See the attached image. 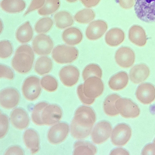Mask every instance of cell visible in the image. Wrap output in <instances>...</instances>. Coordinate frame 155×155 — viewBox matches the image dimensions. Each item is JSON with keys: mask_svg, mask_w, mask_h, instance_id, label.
<instances>
[{"mask_svg": "<svg viewBox=\"0 0 155 155\" xmlns=\"http://www.w3.org/2000/svg\"><path fill=\"white\" fill-rule=\"evenodd\" d=\"M129 78L127 73L121 71L113 75L110 78L108 85L112 90L117 91L124 88L128 82Z\"/></svg>", "mask_w": 155, "mask_h": 155, "instance_id": "obj_21", "label": "cell"}, {"mask_svg": "<svg viewBox=\"0 0 155 155\" xmlns=\"http://www.w3.org/2000/svg\"><path fill=\"white\" fill-rule=\"evenodd\" d=\"M95 17V14L92 9L85 8L78 12L74 18L79 23L87 24L93 20Z\"/></svg>", "mask_w": 155, "mask_h": 155, "instance_id": "obj_32", "label": "cell"}, {"mask_svg": "<svg viewBox=\"0 0 155 155\" xmlns=\"http://www.w3.org/2000/svg\"><path fill=\"white\" fill-rule=\"evenodd\" d=\"M116 107L121 116L125 118H135L140 114L138 105L129 99L120 98L116 102Z\"/></svg>", "mask_w": 155, "mask_h": 155, "instance_id": "obj_6", "label": "cell"}, {"mask_svg": "<svg viewBox=\"0 0 155 155\" xmlns=\"http://www.w3.org/2000/svg\"><path fill=\"white\" fill-rule=\"evenodd\" d=\"M45 1V0H32L24 15L41 7L44 4Z\"/></svg>", "mask_w": 155, "mask_h": 155, "instance_id": "obj_40", "label": "cell"}, {"mask_svg": "<svg viewBox=\"0 0 155 155\" xmlns=\"http://www.w3.org/2000/svg\"><path fill=\"white\" fill-rule=\"evenodd\" d=\"M102 75V70L98 65L91 64L87 66L82 73L84 80H85L89 77L95 76L101 78Z\"/></svg>", "mask_w": 155, "mask_h": 155, "instance_id": "obj_33", "label": "cell"}, {"mask_svg": "<svg viewBox=\"0 0 155 155\" xmlns=\"http://www.w3.org/2000/svg\"><path fill=\"white\" fill-rule=\"evenodd\" d=\"M8 127V121L7 116L0 114V138L3 137L7 131Z\"/></svg>", "mask_w": 155, "mask_h": 155, "instance_id": "obj_38", "label": "cell"}, {"mask_svg": "<svg viewBox=\"0 0 155 155\" xmlns=\"http://www.w3.org/2000/svg\"><path fill=\"white\" fill-rule=\"evenodd\" d=\"M63 41L67 44L74 45L79 44L83 39L81 31L75 27H71L64 31L62 34Z\"/></svg>", "mask_w": 155, "mask_h": 155, "instance_id": "obj_22", "label": "cell"}, {"mask_svg": "<svg viewBox=\"0 0 155 155\" xmlns=\"http://www.w3.org/2000/svg\"><path fill=\"white\" fill-rule=\"evenodd\" d=\"M107 29L106 23L102 20H97L91 23L86 31L87 38L91 40H95L101 38Z\"/></svg>", "mask_w": 155, "mask_h": 155, "instance_id": "obj_17", "label": "cell"}, {"mask_svg": "<svg viewBox=\"0 0 155 155\" xmlns=\"http://www.w3.org/2000/svg\"><path fill=\"white\" fill-rule=\"evenodd\" d=\"M20 99L19 93L15 89L11 87L5 88L0 93V104L4 108L11 109L18 104Z\"/></svg>", "mask_w": 155, "mask_h": 155, "instance_id": "obj_13", "label": "cell"}, {"mask_svg": "<svg viewBox=\"0 0 155 155\" xmlns=\"http://www.w3.org/2000/svg\"><path fill=\"white\" fill-rule=\"evenodd\" d=\"M150 71L146 64H141L134 66L130 70L129 75L131 81L135 84H139L149 76Z\"/></svg>", "mask_w": 155, "mask_h": 155, "instance_id": "obj_19", "label": "cell"}, {"mask_svg": "<svg viewBox=\"0 0 155 155\" xmlns=\"http://www.w3.org/2000/svg\"><path fill=\"white\" fill-rule=\"evenodd\" d=\"M0 78H5L10 80L13 78L14 73L11 68L5 65L2 64H0Z\"/></svg>", "mask_w": 155, "mask_h": 155, "instance_id": "obj_39", "label": "cell"}, {"mask_svg": "<svg viewBox=\"0 0 155 155\" xmlns=\"http://www.w3.org/2000/svg\"><path fill=\"white\" fill-rule=\"evenodd\" d=\"M60 5L59 0H46L43 6L38 11L41 15H46L53 13L59 8Z\"/></svg>", "mask_w": 155, "mask_h": 155, "instance_id": "obj_31", "label": "cell"}, {"mask_svg": "<svg viewBox=\"0 0 155 155\" xmlns=\"http://www.w3.org/2000/svg\"><path fill=\"white\" fill-rule=\"evenodd\" d=\"M153 143H155V138L154 139V140H153Z\"/></svg>", "mask_w": 155, "mask_h": 155, "instance_id": "obj_45", "label": "cell"}, {"mask_svg": "<svg viewBox=\"0 0 155 155\" xmlns=\"http://www.w3.org/2000/svg\"><path fill=\"white\" fill-rule=\"evenodd\" d=\"M96 147L91 143L79 141L74 145L73 155H94L97 152Z\"/></svg>", "mask_w": 155, "mask_h": 155, "instance_id": "obj_25", "label": "cell"}, {"mask_svg": "<svg viewBox=\"0 0 155 155\" xmlns=\"http://www.w3.org/2000/svg\"><path fill=\"white\" fill-rule=\"evenodd\" d=\"M83 4L86 7L91 8L96 5L101 0H81Z\"/></svg>", "mask_w": 155, "mask_h": 155, "instance_id": "obj_43", "label": "cell"}, {"mask_svg": "<svg viewBox=\"0 0 155 155\" xmlns=\"http://www.w3.org/2000/svg\"><path fill=\"white\" fill-rule=\"evenodd\" d=\"M22 150L20 147L15 146L9 148L5 152V155L23 154Z\"/></svg>", "mask_w": 155, "mask_h": 155, "instance_id": "obj_42", "label": "cell"}, {"mask_svg": "<svg viewBox=\"0 0 155 155\" xmlns=\"http://www.w3.org/2000/svg\"><path fill=\"white\" fill-rule=\"evenodd\" d=\"M48 105L46 102H41L34 107L32 113L31 118L33 123L36 125H43L41 120V115L44 108Z\"/></svg>", "mask_w": 155, "mask_h": 155, "instance_id": "obj_36", "label": "cell"}, {"mask_svg": "<svg viewBox=\"0 0 155 155\" xmlns=\"http://www.w3.org/2000/svg\"><path fill=\"white\" fill-rule=\"evenodd\" d=\"M112 130L111 126L109 122L102 121L95 125L91 134V139L95 144H99L106 141L110 137Z\"/></svg>", "mask_w": 155, "mask_h": 155, "instance_id": "obj_10", "label": "cell"}, {"mask_svg": "<svg viewBox=\"0 0 155 155\" xmlns=\"http://www.w3.org/2000/svg\"><path fill=\"white\" fill-rule=\"evenodd\" d=\"M115 59L117 64L120 67L128 68L131 66L134 63L135 54L129 47H121L116 52Z\"/></svg>", "mask_w": 155, "mask_h": 155, "instance_id": "obj_16", "label": "cell"}, {"mask_svg": "<svg viewBox=\"0 0 155 155\" xmlns=\"http://www.w3.org/2000/svg\"><path fill=\"white\" fill-rule=\"evenodd\" d=\"M135 14L141 21L155 22V0H134Z\"/></svg>", "mask_w": 155, "mask_h": 155, "instance_id": "obj_3", "label": "cell"}, {"mask_svg": "<svg viewBox=\"0 0 155 155\" xmlns=\"http://www.w3.org/2000/svg\"><path fill=\"white\" fill-rule=\"evenodd\" d=\"M10 119L13 126L19 130L25 129L29 124V119L27 112L20 108H17L13 110Z\"/></svg>", "mask_w": 155, "mask_h": 155, "instance_id": "obj_18", "label": "cell"}, {"mask_svg": "<svg viewBox=\"0 0 155 155\" xmlns=\"http://www.w3.org/2000/svg\"><path fill=\"white\" fill-rule=\"evenodd\" d=\"M78 55V51L74 47L64 45H58L53 50L52 56L58 63H70L75 60Z\"/></svg>", "mask_w": 155, "mask_h": 155, "instance_id": "obj_5", "label": "cell"}, {"mask_svg": "<svg viewBox=\"0 0 155 155\" xmlns=\"http://www.w3.org/2000/svg\"><path fill=\"white\" fill-rule=\"evenodd\" d=\"M23 139L26 147L32 154L38 152L39 148V139L38 134L35 130L31 129L26 130Z\"/></svg>", "mask_w": 155, "mask_h": 155, "instance_id": "obj_20", "label": "cell"}, {"mask_svg": "<svg viewBox=\"0 0 155 155\" xmlns=\"http://www.w3.org/2000/svg\"><path fill=\"white\" fill-rule=\"evenodd\" d=\"M96 120L95 114L91 108L84 106L79 107L71 124V135L77 139L86 138L90 134Z\"/></svg>", "mask_w": 155, "mask_h": 155, "instance_id": "obj_1", "label": "cell"}, {"mask_svg": "<svg viewBox=\"0 0 155 155\" xmlns=\"http://www.w3.org/2000/svg\"><path fill=\"white\" fill-rule=\"evenodd\" d=\"M33 50L39 55H47L51 52L54 47L53 42L51 38L44 34L36 36L32 43Z\"/></svg>", "mask_w": 155, "mask_h": 155, "instance_id": "obj_9", "label": "cell"}, {"mask_svg": "<svg viewBox=\"0 0 155 155\" xmlns=\"http://www.w3.org/2000/svg\"><path fill=\"white\" fill-rule=\"evenodd\" d=\"M131 134V129L129 125L124 123L119 124L112 130L111 142L115 146H124L130 140Z\"/></svg>", "mask_w": 155, "mask_h": 155, "instance_id": "obj_8", "label": "cell"}, {"mask_svg": "<svg viewBox=\"0 0 155 155\" xmlns=\"http://www.w3.org/2000/svg\"><path fill=\"white\" fill-rule=\"evenodd\" d=\"M87 98L95 99L102 94L104 85L101 78L92 76L87 78L83 84L78 87Z\"/></svg>", "mask_w": 155, "mask_h": 155, "instance_id": "obj_4", "label": "cell"}, {"mask_svg": "<svg viewBox=\"0 0 155 155\" xmlns=\"http://www.w3.org/2000/svg\"><path fill=\"white\" fill-rule=\"evenodd\" d=\"M124 38L125 34L122 30L113 28L107 33L105 39L107 45L111 47H116L121 44Z\"/></svg>", "mask_w": 155, "mask_h": 155, "instance_id": "obj_23", "label": "cell"}, {"mask_svg": "<svg viewBox=\"0 0 155 155\" xmlns=\"http://www.w3.org/2000/svg\"><path fill=\"white\" fill-rule=\"evenodd\" d=\"M137 100L144 104H148L155 99V87L152 84L145 83L140 84L136 92Z\"/></svg>", "mask_w": 155, "mask_h": 155, "instance_id": "obj_14", "label": "cell"}, {"mask_svg": "<svg viewBox=\"0 0 155 155\" xmlns=\"http://www.w3.org/2000/svg\"><path fill=\"white\" fill-rule=\"evenodd\" d=\"M13 51L11 43L8 40H3L0 42V57L5 59L9 57Z\"/></svg>", "mask_w": 155, "mask_h": 155, "instance_id": "obj_37", "label": "cell"}, {"mask_svg": "<svg viewBox=\"0 0 155 155\" xmlns=\"http://www.w3.org/2000/svg\"><path fill=\"white\" fill-rule=\"evenodd\" d=\"M22 90L24 96L27 100L33 101L37 99L41 91L39 78L35 76L27 78L23 84Z\"/></svg>", "mask_w": 155, "mask_h": 155, "instance_id": "obj_7", "label": "cell"}, {"mask_svg": "<svg viewBox=\"0 0 155 155\" xmlns=\"http://www.w3.org/2000/svg\"><path fill=\"white\" fill-rule=\"evenodd\" d=\"M34 59V54L31 47L21 45L16 50L12 61L13 68L21 74H26L31 69Z\"/></svg>", "mask_w": 155, "mask_h": 155, "instance_id": "obj_2", "label": "cell"}, {"mask_svg": "<svg viewBox=\"0 0 155 155\" xmlns=\"http://www.w3.org/2000/svg\"><path fill=\"white\" fill-rule=\"evenodd\" d=\"M40 84L44 89L49 92L55 91L58 87V83L54 77L49 75L43 77L41 80Z\"/></svg>", "mask_w": 155, "mask_h": 155, "instance_id": "obj_35", "label": "cell"}, {"mask_svg": "<svg viewBox=\"0 0 155 155\" xmlns=\"http://www.w3.org/2000/svg\"><path fill=\"white\" fill-rule=\"evenodd\" d=\"M142 155H155V143H149L146 145L142 151Z\"/></svg>", "mask_w": 155, "mask_h": 155, "instance_id": "obj_41", "label": "cell"}, {"mask_svg": "<svg viewBox=\"0 0 155 155\" xmlns=\"http://www.w3.org/2000/svg\"><path fill=\"white\" fill-rule=\"evenodd\" d=\"M23 0H3L1 6L4 11L9 13H15L23 11L25 7Z\"/></svg>", "mask_w": 155, "mask_h": 155, "instance_id": "obj_24", "label": "cell"}, {"mask_svg": "<svg viewBox=\"0 0 155 155\" xmlns=\"http://www.w3.org/2000/svg\"><path fill=\"white\" fill-rule=\"evenodd\" d=\"M62 114L61 109L58 105H48L44 108L41 115L43 125L51 126L57 123L61 119Z\"/></svg>", "mask_w": 155, "mask_h": 155, "instance_id": "obj_11", "label": "cell"}, {"mask_svg": "<svg viewBox=\"0 0 155 155\" xmlns=\"http://www.w3.org/2000/svg\"><path fill=\"white\" fill-rule=\"evenodd\" d=\"M54 19L56 27L63 29L72 25L73 19L68 12L61 11L56 13L54 16Z\"/></svg>", "mask_w": 155, "mask_h": 155, "instance_id": "obj_29", "label": "cell"}, {"mask_svg": "<svg viewBox=\"0 0 155 155\" xmlns=\"http://www.w3.org/2000/svg\"><path fill=\"white\" fill-rule=\"evenodd\" d=\"M80 75L78 70L72 65H68L62 68L59 72L60 79L65 86L70 87L78 82Z\"/></svg>", "mask_w": 155, "mask_h": 155, "instance_id": "obj_15", "label": "cell"}, {"mask_svg": "<svg viewBox=\"0 0 155 155\" xmlns=\"http://www.w3.org/2000/svg\"><path fill=\"white\" fill-rule=\"evenodd\" d=\"M68 125L65 123H60L52 127L48 134V139L51 143L56 144L61 143L66 138L68 133Z\"/></svg>", "mask_w": 155, "mask_h": 155, "instance_id": "obj_12", "label": "cell"}, {"mask_svg": "<svg viewBox=\"0 0 155 155\" xmlns=\"http://www.w3.org/2000/svg\"><path fill=\"white\" fill-rule=\"evenodd\" d=\"M67 2H76L77 0H66Z\"/></svg>", "mask_w": 155, "mask_h": 155, "instance_id": "obj_44", "label": "cell"}, {"mask_svg": "<svg viewBox=\"0 0 155 155\" xmlns=\"http://www.w3.org/2000/svg\"><path fill=\"white\" fill-rule=\"evenodd\" d=\"M16 37L20 43H26L30 41L33 36V31L29 21L21 26L16 32Z\"/></svg>", "mask_w": 155, "mask_h": 155, "instance_id": "obj_26", "label": "cell"}, {"mask_svg": "<svg viewBox=\"0 0 155 155\" xmlns=\"http://www.w3.org/2000/svg\"><path fill=\"white\" fill-rule=\"evenodd\" d=\"M129 38L131 42L139 47L144 46L147 42V38L145 32L139 28L134 27L130 29Z\"/></svg>", "mask_w": 155, "mask_h": 155, "instance_id": "obj_27", "label": "cell"}, {"mask_svg": "<svg viewBox=\"0 0 155 155\" xmlns=\"http://www.w3.org/2000/svg\"><path fill=\"white\" fill-rule=\"evenodd\" d=\"M52 60L46 56H42L36 61L35 65V71L40 75H43L49 73L52 69Z\"/></svg>", "mask_w": 155, "mask_h": 155, "instance_id": "obj_30", "label": "cell"}, {"mask_svg": "<svg viewBox=\"0 0 155 155\" xmlns=\"http://www.w3.org/2000/svg\"><path fill=\"white\" fill-rule=\"evenodd\" d=\"M120 97L119 95L114 94L109 95L106 98L103 104L104 110L106 114L113 117L119 114L116 107V102Z\"/></svg>", "mask_w": 155, "mask_h": 155, "instance_id": "obj_28", "label": "cell"}, {"mask_svg": "<svg viewBox=\"0 0 155 155\" xmlns=\"http://www.w3.org/2000/svg\"><path fill=\"white\" fill-rule=\"evenodd\" d=\"M53 24V21L51 18L48 17L42 18L36 23L35 30L38 33H46L50 30Z\"/></svg>", "mask_w": 155, "mask_h": 155, "instance_id": "obj_34", "label": "cell"}]
</instances>
